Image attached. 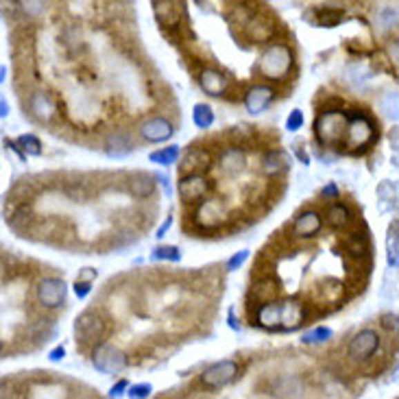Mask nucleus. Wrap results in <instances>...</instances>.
I'll return each instance as SVG.
<instances>
[{
  "label": "nucleus",
  "mask_w": 399,
  "mask_h": 399,
  "mask_svg": "<svg viewBox=\"0 0 399 399\" xmlns=\"http://www.w3.org/2000/svg\"><path fill=\"white\" fill-rule=\"evenodd\" d=\"M306 316L304 306L295 299L288 301H271L257 308V325L266 329H295L301 325Z\"/></svg>",
  "instance_id": "1"
},
{
  "label": "nucleus",
  "mask_w": 399,
  "mask_h": 399,
  "mask_svg": "<svg viewBox=\"0 0 399 399\" xmlns=\"http://www.w3.org/2000/svg\"><path fill=\"white\" fill-rule=\"evenodd\" d=\"M291 68H293V50L286 44L269 46L262 52V57H260V64H257V70L266 79H284Z\"/></svg>",
  "instance_id": "2"
},
{
  "label": "nucleus",
  "mask_w": 399,
  "mask_h": 399,
  "mask_svg": "<svg viewBox=\"0 0 399 399\" xmlns=\"http://www.w3.org/2000/svg\"><path fill=\"white\" fill-rule=\"evenodd\" d=\"M345 127H347V116L342 112H323L319 118H316V137L327 144V146H336L340 144V140H345Z\"/></svg>",
  "instance_id": "3"
},
{
  "label": "nucleus",
  "mask_w": 399,
  "mask_h": 399,
  "mask_svg": "<svg viewBox=\"0 0 399 399\" xmlns=\"http://www.w3.org/2000/svg\"><path fill=\"white\" fill-rule=\"evenodd\" d=\"M345 116H347V127H345L347 146L364 148L376 135L373 122H371L364 114H345Z\"/></svg>",
  "instance_id": "4"
},
{
  "label": "nucleus",
  "mask_w": 399,
  "mask_h": 399,
  "mask_svg": "<svg viewBox=\"0 0 399 399\" xmlns=\"http://www.w3.org/2000/svg\"><path fill=\"white\" fill-rule=\"evenodd\" d=\"M92 364L96 367V371H101V373H118V371L125 369L127 356L118 347L103 342V345H99L92 353Z\"/></svg>",
  "instance_id": "5"
},
{
  "label": "nucleus",
  "mask_w": 399,
  "mask_h": 399,
  "mask_svg": "<svg viewBox=\"0 0 399 399\" xmlns=\"http://www.w3.org/2000/svg\"><path fill=\"white\" fill-rule=\"evenodd\" d=\"M68 295V286L59 278H44L37 284V301L42 308H59Z\"/></svg>",
  "instance_id": "6"
},
{
  "label": "nucleus",
  "mask_w": 399,
  "mask_h": 399,
  "mask_svg": "<svg viewBox=\"0 0 399 399\" xmlns=\"http://www.w3.org/2000/svg\"><path fill=\"white\" fill-rule=\"evenodd\" d=\"M75 334L77 340L84 342V345H90V342H96L103 334H105V321L101 319V314L96 312H84L75 323Z\"/></svg>",
  "instance_id": "7"
},
{
  "label": "nucleus",
  "mask_w": 399,
  "mask_h": 399,
  "mask_svg": "<svg viewBox=\"0 0 399 399\" xmlns=\"http://www.w3.org/2000/svg\"><path fill=\"white\" fill-rule=\"evenodd\" d=\"M238 376V364L233 360H221L201 373V384L208 389H221Z\"/></svg>",
  "instance_id": "8"
},
{
  "label": "nucleus",
  "mask_w": 399,
  "mask_h": 399,
  "mask_svg": "<svg viewBox=\"0 0 399 399\" xmlns=\"http://www.w3.org/2000/svg\"><path fill=\"white\" fill-rule=\"evenodd\" d=\"M380 347V336L376 329H362V332H358L347 345V351L353 360L362 362V360H369L371 356H373Z\"/></svg>",
  "instance_id": "9"
},
{
  "label": "nucleus",
  "mask_w": 399,
  "mask_h": 399,
  "mask_svg": "<svg viewBox=\"0 0 399 399\" xmlns=\"http://www.w3.org/2000/svg\"><path fill=\"white\" fill-rule=\"evenodd\" d=\"M175 133L173 125L166 118H148L140 125V135L148 142H166Z\"/></svg>",
  "instance_id": "10"
},
{
  "label": "nucleus",
  "mask_w": 399,
  "mask_h": 399,
  "mask_svg": "<svg viewBox=\"0 0 399 399\" xmlns=\"http://www.w3.org/2000/svg\"><path fill=\"white\" fill-rule=\"evenodd\" d=\"M210 184L203 175H188L182 177L179 182V195H182L184 201H201L205 195H208Z\"/></svg>",
  "instance_id": "11"
},
{
  "label": "nucleus",
  "mask_w": 399,
  "mask_h": 399,
  "mask_svg": "<svg viewBox=\"0 0 399 399\" xmlns=\"http://www.w3.org/2000/svg\"><path fill=\"white\" fill-rule=\"evenodd\" d=\"M208 166H210L208 150H203V148H190L188 153L184 155V162L179 164V173H182V177L201 175V171H205Z\"/></svg>",
  "instance_id": "12"
},
{
  "label": "nucleus",
  "mask_w": 399,
  "mask_h": 399,
  "mask_svg": "<svg viewBox=\"0 0 399 399\" xmlns=\"http://www.w3.org/2000/svg\"><path fill=\"white\" fill-rule=\"evenodd\" d=\"M273 96H275L273 88H269V86H253L249 92H246V96H244V107H246V112H251V114L264 112V109L271 105Z\"/></svg>",
  "instance_id": "13"
},
{
  "label": "nucleus",
  "mask_w": 399,
  "mask_h": 399,
  "mask_svg": "<svg viewBox=\"0 0 399 399\" xmlns=\"http://www.w3.org/2000/svg\"><path fill=\"white\" fill-rule=\"evenodd\" d=\"M225 218V212H223V205L218 203L216 199H208L199 205L197 210V223L201 227H216Z\"/></svg>",
  "instance_id": "14"
},
{
  "label": "nucleus",
  "mask_w": 399,
  "mask_h": 399,
  "mask_svg": "<svg viewBox=\"0 0 399 399\" xmlns=\"http://www.w3.org/2000/svg\"><path fill=\"white\" fill-rule=\"evenodd\" d=\"M321 225H323L321 214L314 212V210H308V212L297 216L293 231H295V236H299V238H310V236H314V233H319Z\"/></svg>",
  "instance_id": "15"
},
{
  "label": "nucleus",
  "mask_w": 399,
  "mask_h": 399,
  "mask_svg": "<svg viewBox=\"0 0 399 399\" xmlns=\"http://www.w3.org/2000/svg\"><path fill=\"white\" fill-rule=\"evenodd\" d=\"M133 150V140L122 131H116V133H109L107 140H105V153L109 157H127Z\"/></svg>",
  "instance_id": "16"
},
{
  "label": "nucleus",
  "mask_w": 399,
  "mask_h": 399,
  "mask_svg": "<svg viewBox=\"0 0 399 399\" xmlns=\"http://www.w3.org/2000/svg\"><path fill=\"white\" fill-rule=\"evenodd\" d=\"M199 84H201V90H203L205 94L218 96V94H223V92L227 90V77H225L223 72H218V70H212V68H208V70L201 72Z\"/></svg>",
  "instance_id": "17"
},
{
  "label": "nucleus",
  "mask_w": 399,
  "mask_h": 399,
  "mask_svg": "<svg viewBox=\"0 0 399 399\" xmlns=\"http://www.w3.org/2000/svg\"><path fill=\"white\" fill-rule=\"evenodd\" d=\"M29 107H31L33 116H35L37 120H42V122H48V120L55 116V103H52V99H50L46 92H35V94H31Z\"/></svg>",
  "instance_id": "18"
},
{
  "label": "nucleus",
  "mask_w": 399,
  "mask_h": 399,
  "mask_svg": "<svg viewBox=\"0 0 399 399\" xmlns=\"http://www.w3.org/2000/svg\"><path fill=\"white\" fill-rule=\"evenodd\" d=\"M129 192L137 199H146L155 192V175L148 173H135L129 179Z\"/></svg>",
  "instance_id": "19"
},
{
  "label": "nucleus",
  "mask_w": 399,
  "mask_h": 399,
  "mask_svg": "<svg viewBox=\"0 0 399 399\" xmlns=\"http://www.w3.org/2000/svg\"><path fill=\"white\" fill-rule=\"evenodd\" d=\"M246 166V157H244V150L238 146H231L227 148L225 153L221 155V168L227 175H240Z\"/></svg>",
  "instance_id": "20"
},
{
  "label": "nucleus",
  "mask_w": 399,
  "mask_h": 399,
  "mask_svg": "<svg viewBox=\"0 0 399 399\" xmlns=\"http://www.w3.org/2000/svg\"><path fill=\"white\" fill-rule=\"evenodd\" d=\"M291 164H288V155L282 153V150H269L262 157V173L269 175V177H275L284 173Z\"/></svg>",
  "instance_id": "21"
},
{
  "label": "nucleus",
  "mask_w": 399,
  "mask_h": 399,
  "mask_svg": "<svg viewBox=\"0 0 399 399\" xmlns=\"http://www.w3.org/2000/svg\"><path fill=\"white\" fill-rule=\"evenodd\" d=\"M155 7V16L162 24H177L179 18H182V5H177V3H153Z\"/></svg>",
  "instance_id": "22"
},
{
  "label": "nucleus",
  "mask_w": 399,
  "mask_h": 399,
  "mask_svg": "<svg viewBox=\"0 0 399 399\" xmlns=\"http://www.w3.org/2000/svg\"><path fill=\"white\" fill-rule=\"evenodd\" d=\"M351 212L347 205H342V203H334V205H329V210H327V223L336 227V229H342V227H347L351 223Z\"/></svg>",
  "instance_id": "23"
},
{
  "label": "nucleus",
  "mask_w": 399,
  "mask_h": 399,
  "mask_svg": "<svg viewBox=\"0 0 399 399\" xmlns=\"http://www.w3.org/2000/svg\"><path fill=\"white\" fill-rule=\"evenodd\" d=\"M251 297L257 306H264V304H271L278 297V286H275L271 280H264L262 284H257L251 288Z\"/></svg>",
  "instance_id": "24"
},
{
  "label": "nucleus",
  "mask_w": 399,
  "mask_h": 399,
  "mask_svg": "<svg viewBox=\"0 0 399 399\" xmlns=\"http://www.w3.org/2000/svg\"><path fill=\"white\" fill-rule=\"evenodd\" d=\"M399 223L393 221L391 229H389V240H387V249H389V266L395 271L399 266Z\"/></svg>",
  "instance_id": "25"
},
{
  "label": "nucleus",
  "mask_w": 399,
  "mask_h": 399,
  "mask_svg": "<svg viewBox=\"0 0 399 399\" xmlns=\"http://www.w3.org/2000/svg\"><path fill=\"white\" fill-rule=\"evenodd\" d=\"M18 148L22 150L24 155H42V142H39V137L33 135V133H24L16 140Z\"/></svg>",
  "instance_id": "26"
},
{
  "label": "nucleus",
  "mask_w": 399,
  "mask_h": 399,
  "mask_svg": "<svg viewBox=\"0 0 399 399\" xmlns=\"http://www.w3.org/2000/svg\"><path fill=\"white\" fill-rule=\"evenodd\" d=\"M192 120H195V125H197L199 129H208V127H212V122H214V112H212V107H210V105H205V103L195 105V112H192Z\"/></svg>",
  "instance_id": "27"
},
{
  "label": "nucleus",
  "mask_w": 399,
  "mask_h": 399,
  "mask_svg": "<svg viewBox=\"0 0 399 399\" xmlns=\"http://www.w3.org/2000/svg\"><path fill=\"white\" fill-rule=\"evenodd\" d=\"M342 20V9H332V7H323L316 9V22L321 26H336Z\"/></svg>",
  "instance_id": "28"
},
{
  "label": "nucleus",
  "mask_w": 399,
  "mask_h": 399,
  "mask_svg": "<svg viewBox=\"0 0 399 399\" xmlns=\"http://www.w3.org/2000/svg\"><path fill=\"white\" fill-rule=\"evenodd\" d=\"M179 157V146H166L162 150H155V153H150V162L153 164H159V166H168V164H175Z\"/></svg>",
  "instance_id": "29"
},
{
  "label": "nucleus",
  "mask_w": 399,
  "mask_h": 399,
  "mask_svg": "<svg viewBox=\"0 0 399 399\" xmlns=\"http://www.w3.org/2000/svg\"><path fill=\"white\" fill-rule=\"evenodd\" d=\"M329 338H332V329L329 327H314L310 332H306L301 340H304L306 345H316V342H325Z\"/></svg>",
  "instance_id": "30"
},
{
  "label": "nucleus",
  "mask_w": 399,
  "mask_h": 399,
  "mask_svg": "<svg viewBox=\"0 0 399 399\" xmlns=\"http://www.w3.org/2000/svg\"><path fill=\"white\" fill-rule=\"evenodd\" d=\"M347 77H349V81L353 86H362L364 81H369V70H367V66L364 64H351L349 68H347Z\"/></svg>",
  "instance_id": "31"
},
{
  "label": "nucleus",
  "mask_w": 399,
  "mask_h": 399,
  "mask_svg": "<svg viewBox=\"0 0 399 399\" xmlns=\"http://www.w3.org/2000/svg\"><path fill=\"white\" fill-rule=\"evenodd\" d=\"M380 107L389 118L397 120V92H389L387 96H384V99L380 101Z\"/></svg>",
  "instance_id": "32"
},
{
  "label": "nucleus",
  "mask_w": 399,
  "mask_h": 399,
  "mask_svg": "<svg viewBox=\"0 0 399 399\" xmlns=\"http://www.w3.org/2000/svg\"><path fill=\"white\" fill-rule=\"evenodd\" d=\"M153 260H168V262H179L182 253H179L177 246H157L153 251Z\"/></svg>",
  "instance_id": "33"
},
{
  "label": "nucleus",
  "mask_w": 399,
  "mask_h": 399,
  "mask_svg": "<svg viewBox=\"0 0 399 399\" xmlns=\"http://www.w3.org/2000/svg\"><path fill=\"white\" fill-rule=\"evenodd\" d=\"M347 249H349V253H353V255H362V253H367V238H364V236H358V233H353V236H351V244H347Z\"/></svg>",
  "instance_id": "34"
},
{
  "label": "nucleus",
  "mask_w": 399,
  "mask_h": 399,
  "mask_svg": "<svg viewBox=\"0 0 399 399\" xmlns=\"http://www.w3.org/2000/svg\"><path fill=\"white\" fill-rule=\"evenodd\" d=\"M150 391H153L150 384H133V387L127 393H129L131 399H146L150 395Z\"/></svg>",
  "instance_id": "35"
},
{
  "label": "nucleus",
  "mask_w": 399,
  "mask_h": 399,
  "mask_svg": "<svg viewBox=\"0 0 399 399\" xmlns=\"http://www.w3.org/2000/svg\"><path fill=\"white\" fill-rule=\"evenodd\" d=\"M301 125H304V114H301V109H293L291 116L286 120V129L297 131V129H301Z\"/></svg>",
  "instance_id": "36"
},
{
  "label": "nucleus",
  "mask_w": 399,
  "mask_h": 399,
  "mask_svg": "<svg viewBox=\"0 0 399 399\" xmlns=\"http://www.w3.org/2000/svg\"><path fill=\"white\" fill-rule=\"evenodd\" d=\"M246 257H249V251H246V249L238 251L236 255H231V257H229V262H227V271H236V269H240V266L246 262Z\"/></svg>",
  "instance_id": "37"
},
{
  "label": "nucleus",
  "mask_w": 399,
  "mask_h": 399,
  "mask_svg": "<svg viewBox=\"0 0 399 399\" xmlns=\"http://www.w3.org/2000/svg\"><path fill=\"white\" fill-rule=\"evenodd\" d=\"M380 22H382V29H391L397 22V11L395 9H384L382 16H380Z\"/></svg>",
  "instance_id": "38"
},
{
  "label": "nucleus",
  "mask_w": 399,
  "mask_h": 399,
  "mask_svg": "<svg viewBox=\"0 0 399 399\" xmlns=\"http://www.w3.org/2000/svg\"><path fill=\"white\" fill-rule=\"evenodd\" d=\"M20 7L24 9V13H29L33 18L44 13V3H20Z\"/></svg>",
  "instance_id": "39"
},
{
  "label": "nucleus",
  "mask_w": 399,
  "mask_h": 399,
  "mask_svg": "<svg viewBox=\"0 0 399 399\" xmlns=\"http://www.w3.org/2000/svg\"><path fill=\"white\" fill-rule=\"evenodd\" d=\"M382 327L389 329V332H395V329H397V314L395 312L393 314H384L382 316Z\"/></svg>",
  "instance_id": "40"
},
{
  "label": "nucleus",
  "mask_w": 399,
  "mask_h": 399,
  "mask_svg": "<svg viewBox=\"0 0 399 399\" xmlns=\"http://www.w3.org/2000/svg\"><path fill=\"white\" fill-rule=\"evenodd\" d=\"M125 389H127V380L116 382L114 387H112V391H109V397H112V399H118L120 395H125V393H127Z\"/></svg>",
  "instance_id": "41"
},
{
  "label": "nucleus",
  "mask_w": 399,
  "mask_h": 399,
  "mask_svg": "<svg viewBox=\"0 0 399 399\" xmlns=\"http://www.w3.org/2000/svg\"><path fill=\"white\" fill-rule=\"evenodd\" d=\"M90 282H77L75 284V293H77V297L79 299H84V297H88L90 295Z\"/></svg>",
  "instance_id": "42"
},
{
  "label": "nucleus",
  "mask_w": 399,
  "mask_h": 399,
  "mask_svg": "<svg viewBox=\"0 0 399 399\" xmlns=\"http://www.w3.org/2000/svg\"><path fill=\"white\" fill-rule=\"evenodd\" d=\"M321 195L323 197H338V188H336V184H329V186H325L323 190H321Z\"/></svg>",
  "instance_id": "43"
},
{
  "label": "nucleus",
  "mask_w": 399,
  "mask_h": 399,
  "mask_svg": "<svg viewBox=\"0 0 399 399\" xmlns=\"http://www.w3.org/2000/svg\"><path fill=\"white\" fill-rule=\"evenodd\" d=\"M64 356H66V349H64V347H57V349H52V351L48 353V358H50L52 362H59Z\"/></svg>",
  "instance_id": "44"
},
{
  "label": "nucleus",
  "mask_w": 399,
  "mask_h": 399,
  "mask_svg": "<svg viewBox=\"0 0 399 399\" xmlns=\"http://www.w3.org/2000/svg\"><path fill=\"white\" fill-rule=\"evenodd\" d=\"M0 399H11V387H9V382H0Z\"/></svg>",
  "instance_id": "45"
},
{
  "label": "nucleus",
  "mask_w": 399,
  "mask_h": 399,
  "mask_svg": "<svg viewBox=\"0 0 399 399\" xmlns=\"http://www.w3.org/2000/svg\"><path fill=\"white\" fill-rule=\"evenodd\" d=\"M171 225H173V216H168V218H166V223H164V225L157 229V238H164V236H166V231L171 229Z\"/></svg>",
  "instance_id": "46"
},
{
  "label": "nucleus",
  "mask_w": 399,
  "mask_h": 399,
  "mask_svg": "<svg viewBox=\"0 0 399 399\" xmlns=\"http://www.w3.org/2000/svg\"><path fill=\"white\" fill-rule=\"evenodd\" d=\"M9 114V105H7V101L0 96V118H5Z\"/></svg>",
  "instance_id": "47"
},
{
  "label": "nucleus",
  "mask_w": 399,
  "mask_h": 399,
  "mask_svg": "<svg viewBox=\"0 0 399 399\" xmlns=\"http://www.w3.org/2000/svg\"><path fill=\"white\" fill-rule=\"evenodd\" d=\"M5 77H7V68H5L3 64H0V86L5 84Z\"/></svg>",
  "instance_id": "48"
},
{
  "label": "nucleus",
  "mask_w": 399,
  "mask_h": 399,
  "mask_svg": "<svg viewBox=\"0 0 399 399\" xmlns=\"http://www.w3.org/2000/svg\"><path fill=\"white\" fill-rule=\"evenodd\" d=\"M229 325H231L233 329H240V323H238L236 319H233V314H229Z\"/></svg>",
  "instance_id": "49"
},
{
  "label": "nucleus",
  "mask_w": 399,
  "mask_h": 399,
  "mask_svg": "<svg viewBox=\"0 0 399 399\" xmlns=\"http://www.w3.org/2000/svg\"><path fill=\"white\" fill-rule=\"evenodd\" d=\"M297 155H299V159H301V162L308 164V155H304V153H301V150H297Z\"/></svg>",
  "instance_id": "50"
},
{
  "label": "nucleus",
  "mask_w": 399,
  "mask_h": 399,
  "mask_svg": "<svg viewBox=\"0 0 399 399\" xmlns=\"http://www.w3.org/2000/svg\"><path fill=\"white\" fill-rule=\"evenodd\" d=\"M0 351H3V340H0Z\"/></svg>",
  "instance_id": "51"
}]
</instances>
